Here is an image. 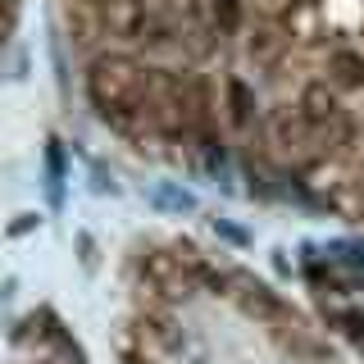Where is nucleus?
<instances>
[{
    "instance_id": "nucleus-9",
    "label": "nucleus",
    "mask_w": 364,
    "mask_h": 364,
    "mask_svg": "<svg viewBox=\"0 0 364 364\" xmlns=\"http://www.w3.org/2000/svg\"><path fill=\"white\" fill-rule=\"evenodd\" d=\"M223 96H228V119H232V128H250V119H255V91H250V82L246 77H228Z\"/></svg>"
},
{
    "instance_id": "nucleus-13",
    "label": "nucleus",
    "mask_w": 364,
    "mask_h": 364,
    "mask_svg": "<svg viewBox=\"0 0 364 364\" xmlns=\"http://www.w3.org/2000/svg\"><path fill=\"white\" fill-rule=\"evenodd\" d=\"M18 28V0H0V41H9Z\"/></svg>"
},
{
    "instance_id": "nucleus-15",
    "label": "nucleus",
    "mask_w": 364,
    "mask_h": 364,
    "mask_svg": "<svg viewBox=\"0 0 364 364\" xmlns=\"http://www.w3.org/2000/svg\"><path fill=\"white\" fill-rule=\"evenodd\" d=\"M187 5H196V0H187Z\"/></svg>"
},
{
    "instance_id": "nucleus-3",
    "label": "nucleus",
    "mask_w": 364,
    "mask_h": 364,
    "mask_svg": "<svg viewBox=\"0 0 364 364\" xmlns=\"http://www.w3.org/2000/svg\"><path fill=\"white\" fill-rule=\"evenodd\" d=\"M269 136H273V146H278L282 155H305V151L314 146V128L305 123L301 105L273 109V114H269Z\"/></svg>"
},
{
    "instance_id": "nucleus-2",
    "label": "nucleus",
    "mask_w": 364,
    "mask_h": 364,
    "mask_svg": "<svg viewBox=\"0 0 364 364\" xmlns=\"http://www.w3.org/2000/svg\"><path fill=\"white\" fill-rule=\"evenodd\" d=\"M136 273H141L146 291H155L159 301H187L191 296V269L182 264V255L164 246H146L136 259Z\"/></svg>"
},
{
    "instance_id": "nucleus-6",
    "label": "nucleus",
    "mask_w": 364,
    "mask_h": 364,
    "mask_svg": "<svg viewBox=\"0 0 364 364\" xmlns=\"http://www.w3.org/2000/svg\"><path fill=\"white\" fill-rule=\"evenodd\" d=\"M301 114H305V123L318 132V128H337L341 123V105H337V91L328 87V82H310L301 91Z\"/></svg>"
},
{
    "instance_id": "nucleus-7",
    "label": "nucleus",
    "mask_w": 364,
    "mask_h": 364,
    "mask_svg": "<svg viewBox=\"0 0 364 364\" xmlns=\"http://www.w3.org/2000/svg\"><path fill=\"white\" fill-rule=\"evenodd\" d=\"M237 305H242V314L250 318H282V301L273 296L264 282H250V278H237Z\"/></svg>"
},
{
    "instance_id": "nucleus-11",
    "label": "nucleus",
    "mask_w": 364,
    "mask_h": 364,
    "mask_svg": "<svg viewBox=\"0 0 364 364\" xmlns=\"http://www.w3.org/2000/svg\"><path fill=\"white\" fill-rule=\"evenodd\" d=\"M210 23H214V32H219V37H237V32H242V23H246L242 0H210Z\"/></svg>"
},
{
    "instance_id": "nucleus-14",
    "label": "nucleus",
    "mask_w": 364,
    "mask_h": 364,
    "mask_svg": "<svg viewBox=\"0 0 364 364\" xmlns=\"http://www.w3.org/2000/svg\"><path fill=\"white\" fill-rule=\"evenodd\" d=\"M123 364H151L146 355H123Z\"/></svg>"
},
{
    "instance_id": "nucleus-1",
    "label": "nucleus",
    "mask_w": 364,
    "mask_h": 364,
    "mask_svg": "<svg viewBox=\"0 0 364 364\" xmlns=\"http://www.w3.org/2000/svg\"><path fill=\"white\" fill-rule=\"evenodd\" d=\"M146 77L151 68H141L132 55H100L87 68V100L114 128H132L136 119H146Z\"/></svg>"
},
{
    "instance_id": "nucleus-5",
    "label": "nucleus",
    "mask_w": 364,
    "mask_h": 364,
    "mask_svg": "<svg viewBox=\"0 0 364 364\" xmlns=\"http://www.w3.org/2000/svg\"><path fill=\"white\" fill-rule=\"evenodd\" d=\"M287 46H291L287 28H278L273 18L255 23V28H250V37H246V50H250V64H255V68H273L282 55H287Z\"/></svg>"
},
{
    "instance_id": "nucleus-10",
    "label": "nucleus",
    "mask_w": 364,
    "mask_h": 364,
    "mask_svg": "<svg viewBox=\"0 0 364 364\" xmlns=\"http://www.w3.org/2000/svg\"><path fill=\"white\" fill-rule=\"evenodd\" d=\"M287 37H296V41H314L318 37V5L314 0H296L287 9Z\"/></svg>"
},
{
    "instance_id": "nucleus-4",
    "label": "nucleus",
    "mask_w": 364,
    "mask_h": 364,
    "mask_svg": "<svg viewBox=\"0 0 364 364\" xmlns=\"http://www.w3.org/2000/svg\"><path fill=\"white\" fill-rule=\"evenodd\" d=\"M151 23V5L146 0H100V28L119 41H136Z\"/></svg>"
},
{
    "instance_id": "nucleus-12",
    "label": "nucleus",
    "mask_w": 364,
    "mask_h": 364,
    "mask_svg": "<svg viewBox=\"0 0 364 364\" xmlns=\"http://www.w3.org/2000/svg\"><path fill=\"white\" fill-rule=\"evenodd\" d=\"M141 333H151L159 346H182V333L173 328V318H164V314H141Z\"/></svg>"
},
{
    "instance_id": "nucleus-8",
    "label": "nucleus",
    "mask_w": 364,
    "mask_h": 364,
    "mask_svg": "<svg viewBox=\"0 0 364 364\" xmlns=\"http://www.w3.org/2000/svg\"><path fill=\"white\" fill-rule=\"evenodd\" d=\"M328 73H333V87L360 91L364 87V55L350 50V46H337V50L328 55Z\"/></svg>"
}]
</instances>
